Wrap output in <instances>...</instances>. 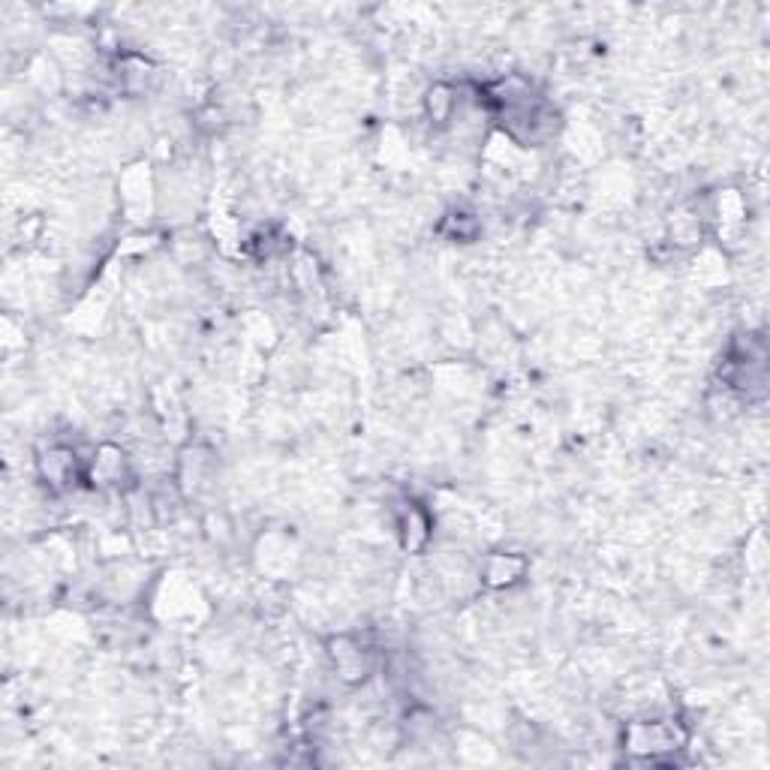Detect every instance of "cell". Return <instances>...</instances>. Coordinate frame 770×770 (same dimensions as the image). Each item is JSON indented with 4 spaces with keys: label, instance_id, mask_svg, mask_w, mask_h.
I'll return each instance as SVG.
<instances>
[{
    "label": "cell",
    "instance_id": "cell-1",
    "mask_svg": "<svg viewBox=\"0 0 770 770\" xmlns=\"http://www.w3.org/2000/svg\"><path fill=\"white\" fill-rule=\"evenodd\" d=\"M626 740H629L632 752H644V755H650V761H659L662 752L680 749V743L686 737L671 722H650V725H632L626 731Z\"/></svg>",
    "mask_w": 770,
    "mask_h": 770
},
{
    "label": "cell",
    "instance_id": "cell-2",
    "mask_svg": "<svg viewBox=\"0 0 770 770\" xmlns=\"http://www.w3.org/2000/svg\"><path fill=\"white\" fill-rule=\"evenodd\" d=\"M40 464H43V476H46L52 485H61V482H70V479H73L76 455H73L70 449H52Z\"/></svg>",
    "mask_w": 770,
    "mask_h": 770
}]
</instances>
